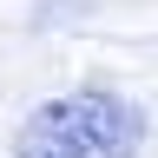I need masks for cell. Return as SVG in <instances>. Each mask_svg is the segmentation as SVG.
Instances as JSON below:
<instances>
[{"instance_id": "6da1fadb", "label": "cell", "mask_w": 158, "mask_h": 158, "mask_svg": "<svg viewBox=\"0 0 158 158\" xmlns=\"http://www.w3.org/2000/svg\"><path fill=\"white\" fill-rule=\"evenodd\" d=\"M145 106L125 92H59L13 125V158H138L145 152Z\"/></svg>"}]
</instances>
